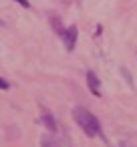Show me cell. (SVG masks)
<instances>
[{"label": "cell", "instance_id": "obj_5", "mask_svg": "<svg viewBox=\"0 0 137 147\" xmlns=\"http://www.w3.org/2000/svg\"><path fill=\"white\" fill-rule=\"evenodd\" d=\"M40 147H63V143L59 139H55L53 135H43L40 137Z\"/></svg>", "mask_w": 137, "mask_h": 147}, {"label": "cell", "instance_id": "obj_4", "mask_svg": "<svg viewBox=\"0 0 137 147\" xmlns=\"http://www.w3.org/2000/svg\"><path fill=\"white\" fill-rule=\"evenodd\" d=\"M40 121L45 123V127H47L51 133H55V131H57V121H55V117H53L49 111H43V115H40Z\"/></svg>", "mask_w": 137, "mask_h": 147}, {"label": "cell", "instance_id": "obj_8", "mask_svg": "<svg viewBox=\"0 0 137 147\" xmlns=\"http://www.w3.org/2000/svg\"><path fill=\"white\" fill-rule=\"evenodd\" d=\"M14 2H18V4L24 6V8H30V2H28V0H14Z\"/></svg>", "mask_w": 137, "mask_h": 147}, {"label": "cell", "instance_id": "obj_1", "mask_svg": "<svg viewBox=\"0 0 137 147\" xmlns=\"http://www.w3.org/2000/svg\"><path fill=\"white\" fill-rule=\"evenodd\" d=\"M73 119L77 121V125L89 135V137H99L101 135V123L99 119L85 107H75L73 109Z\"/></svg>", "mask_w": 137, "mask_h": 147}, {"label": "cell", "instance_id": "obj_3", "mask_svg": "<svg viewBox=\"0 0 137 147\" xmlns=\"http://www.w3.org/2000/svg\"><path fill=\"white\" fill-rule=\"evenodd\" d=\"M87 85H89V89L95 97H101V81L93 71H87Z\"/></svg>", "mask_w": 137, "mask_h": 147}, {"label": "cell", "instance_id": "obj_7", "mask_svg": "<svg viewBox=\"0 0 137 147\" xmlns=\"http://www.w3.org/2000/svg\"><path fill=\"white\" fill-rule=\"evenodd\" d=\"M10 87V83L6 81V79H2V77H0V89H8Z\"/></svg>", "mask_w": 137, "mask_h": 147}, {"label": "cell", "instance_id": "obj_2", "mask_svg": "<svg viewBox=\"0 0 137 147\" xmlns=\"http://www.w3.org/2000/svg\"><path fill=\"white\" fill-rule=\"evenodd\" d=\"M77 36H79V28L73 24L69 28H65V34H63V40H65V47L69 53L75 51V45H77Z\"/></svg>", "mask_w": 137, "mask_h": 147}, {"label": "cell", "instance_id": "obj_6", "mask_svg": "<svg viewBox=\"0 0 137 147\" xmlns=\"http://www.w3.org/2000/svg\"><path fill=\"white\" fill-rule=\"evenodd\" d=\"M51 24L55 26V32H57V34H61V36L65 34V28H63V24H61V20H59L57 16H53V18H51Z\"/></svg>", "mask_w": 137, "mask_h": 147}]
</instances>
